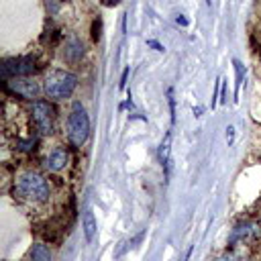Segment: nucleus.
I'll return each instance as SVG.
<instances>
[{"instance_id":"f257e3e1","label":"nucleus","mask_w":261,"mask_h":261,"mask_svg":"<svg viewBox=\"0 0 261 261\" xmlns=\"http://www.w3.org/2000/svg\"><path fill=\"white\" fill-rule=\"evenodd\" d=\"M12 192L18 200L25 202H33V204H41L47 202L51 196V186L49 182L37 171H23L14 178L12 184Z\"/></svg>"},{"instance_id":"f03ea898","label":"nucleus","mask_w":261,"mask_h":261,"mask_svg":"<svg viewBox=\"0 0 261 261\" xmlns=\"http://www.w3.org/2000/svg\"><path fill=\"white\" fill-rule=\"evenodd\" d=\"M78 86V78L72 72L65 70H53L47 74L45 84H43V92L47 94L49 100H65L70 98Z\"/></svg>"},{"instance_id":"7ed1b4c3","label":"nucleus","mask_w":261,"mask_h":261,"mask_svg":"<svg viewBox=\"0 0 261 261\" xmlns=\"http://www.w3.org/2000/svg\"><path fill=\"white\" fill-rule=\"evenodd\" d=\"M88 135H90L88 113H86V108L80 102H76L70 111V117H68V141L78 149L88 141Z\"/></svg>"},{"instance_id":"20e7f679","label":"nucleus","mask_w":261,"mask_h":261,"mask_svg":"<svg viewBox=\"0 0 261 261\" xmlns=\"http://www.w3.org/2000/svg\"><path fill=\"white\" fill-rule=\"evenodd\" d=\"M39 70L37 57L35 55H18V57H8L2 61V76L4 80L10 78H29Z\"/></svg>"},{"instance_id":"39448f33","label":"nucleus","mask_w":261,"mask_h":261,"mask_svg":"<svg viewBox=\"0 0 261 261\" xmlns=\"http://www.w3.org/2000/svg\"><path fill=\"white\" fill-rule=\"evenodd\" d=\"M31 117H33V125L39 130V135H51L53 133L55 111L47 100H35L31 104Z\"/></svg>"},{"instance_id":"423d86ee","label":"nucleus","mask_w":261,"mask_h":261,"mask_svg":"<svg viewBox=\"0 0 261 261\" xmlns=\"http://www.w3.org/2000/svg\"><path fill=\"white\" fill-rule=\"evenodd\" d=\"M4 90L8 94H14L16 98H25V100L35 102L41 94V86L29 78H10V80H4Z\"/></svg>"},{"instance_id":"0eeeda50","label":"nucleus","mask_w":261,"mask_h":261,"mask_svg":"<svg viewBox=\"0 0 261 261\" xmlns=\"http://www.w3.org/2000/svg\"><path fill=\"white\" fill-rule=\"evenodd\" d=\"M68 163H70V153H68V149H63V147H55L53 151H49L45 155V159H43V167L47 171H53V173L61 171Z\"/></svg>"},{"instance_id":"6e6552de","label":"nucleus","mask_w":261,"mask_h":261,"mask_svg":"<svg viewBox=\"0 0 261 261\" xmlns=\"http://www.w3.org/2000/svg\"><path fill=\"white\" fill-rule=\"evenodd\" d=\"M84 57V43L76 37H72L70 41H65V49H63V59L68 63H78Z\"/></svg>"},{"instance_id":"1a4fd4ad","label":"nucleus","mask_w":261,"mask_h":261,"mask_svg":"<svg viewBox=\"0 0 261 261\" xmlns=\"http://www.w3.org/2000/svg\"><path fill=\"white\" fill-rule=\"evenodd\" d=\"M169 153H171V133H167L165 139H163L161 145H159V161H161V165H163V169H165V176H167V178H169V165H171Z\"/></svg>"},{"instance_id":"9d476101","label":"nucleus","mask_w":261,"mask_h":261,"mask_svg":"<svg viewBox=\"0 0 261 261\" xmlns=\"http://www.w3.org/2000/svg\"><path fill=\"white\" fill-rule=\"evenodd\" d=\"M82 229H84V237H86V241H92L94 235H96V219H94V212L88 208L84 212V219H82Z\"/></svg>"},{"instance_id":"9b49d317","label":"nucleus","mask_w":261,"mask_h":261,"mask_svg":"<svg viewBox=\"0 0 261 261\" xmlns=\"http://www.w3.org/2000/svg\"><path fill=\"white\" fill-rule=\"evenodd\" d=\"M31 261H51V251L45 243H35L31 247Z\"/></svg>"},{"instance_id":"f8f14e48","label":"nucleus","mask_w":261,"mask_h":261,"mask_svg":"<svg viewBox=\"0 0 261 261\" xmlns=\"http://www.w3.org/2000/svg\"><path fill=\"white\" fill-rule=\"evenodd\" d=\"M233 65H235V100H239V92H241V86H243V78H245V70H243V63L239 59H233Z\"/></svg>"},{"instance_id":"ddd939ff","label":"nucleus","mask_w":261,"mask_h":261,"mask_svg":"<svg viewBox=\"0 0 261 261\" xmlns=\"http://www.w3.org/2000/svg\"><path fill=\"white\" fill-rule=\"evenodd\" d=\"M35 145H37V139H33V137H27V139H16V141H14V149L23 151V153H31V151L35 149Z\"/></svg>"},{"instance_id":"4468645a","label":"nucleus","mask_w":261,"mask_h":261,"mask_svg":"<svg viewBox=\"0 0 261 261\" xmlns=\"http://www.w3.org/2000/svg\"><path fill=\"white\" fill-rule=\"evenodd\" d=\"M100 31H102V20H100V18H94V20H92V39H94V41L100 39V35H102Z\"/></svg>"},{"instance_id":"2eb2a0df","label":"nucleus","mask_w":261,"mask_h":261,"mask_svg":"<svg viewBox=\"0 0 261 261\" xmlns=\"http://www.w3.org/2000/svg\"><path fill=\"white\" fill-rule=\"evenodd\" d=\"M147 45L153 47L155 51H163V45H161V43H157V41H147Z\"/></svg>"},{"instance_id":"dca6fc26","label":"nucleus","mask_w":261,"mask_h":261,"mask_svg":"<svg viewBox=\"0 0 261 261\" xmlns=\"http://www.w3.org/2000/svg\"><path fill=\"white\" fill-rule=\"evenodd\" d=\"M119 2H121V0H102V4H104V6H117Z\"/></svg>"},{"instance_id":"f3484780","label":"nucleus","mask_w":261,"mask_h":261,"mask_svg":"<svg viewBox=\"0 0 261 261\" xmlns=\"http://www.w3.org/2000/svg\"><path fill=\"white\" fill-rule=\"evenodd\" d=\"M233 137H235V129L229 127V129H227V139H229V143H233Z\"/></svg>"},{"instance_id":"a211bd4d","label":"nucleus","mask_w":261,"mask_h":261,"mask_svg":"<svg viewBox=\"0 0 261 261\" xmlns=\"http://www.w3.org/2000/svg\"><path fill=\"white\" fill-rule=\"evenodd\" d=\"M176 20H178V25H182V27H188V20H186V18H184L182 14H180V16L176 18Z\"/></svg>"},{"instance_id":"6ab92c4d","label":"nucleus","mask_w":261,"mask_h":261,"mask_svg":"<svg viewBox=\"0 0 261 261\" xmlns=\"http://www.w3.org/2000/svg\"><path fill=\"white\" fill-rule=\"evenodd\" d=\"M190 255H192V247L186 251V257H184V261H190Z\"/></svg>"},{"instance_id":"aec40b11","label":"nucleus","mask_w":261,"mask_h":261,"mask_svg":"<svg viewBox=\"0 0 261 261\" xmlns=\"http://www.w3.org/2000/svg\"><path fill=\"white\" fill-rule=\"evenodd\" d=\"M206 2H208V4H212V0H206Z\"/></svg>"}]
</instances>
